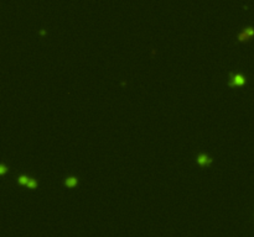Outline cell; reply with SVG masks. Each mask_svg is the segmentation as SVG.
Returning a JSON list of instances; mask_svg holds the SVG:
<instances>
[{"instance_id":"cell-1","label":"cell","mask_w":254,"mask_h":237,"mask_svg":"<svg viewBox=\"0 0 254 237\" xmlns=\"http://www.w3.org/2000/svg\"><path fill=\"white\" fill-rule=\"evenodd\" d=\"M253 33H254V29H253V27L252 26H247V27H244L243 31H242L239 35H238V40H244V38L249 37Z\"/></svg>"},{"instance_id":"cell-2","label":"cell","mask_w":254,"mask_h":237,"mask_svg":"<svg viewBox=\"0 0 254 237\" xmlns=\"http://www.w3.org/2000/svg\"><path fill=\"white\" fill-rule=\"evenodd\" d=\"M243 83H244V77L241 73H236L232 77V80H230V84H234V85H239V84H243Z\"/></svg>"},{"instance_id":"cell-3","label":"cell","mask_w":254,"mask_h":237,"mask_svg":"<svg viewBox=\"0 0 254 237\" xmlns=\"http://www.w3.org/2000/svg\"><path fill=\"white\" fill-rule=\"evenodd\" d=\"M197 162L200 164H206V163H208V162H211V158L207 155H205V153H200V155L197 156Z\"/></svg>"},{"instance_id":"cell-4","label":"cell","mask_w":254,"mask_h":237,"mask_svg":"<svg viewBox=\"0 0 254 237\" xmlns=\"http://www.w3.org/2000/svg\"><path fill=\"white\" fill-rule=\"evenodd\" d=\"M65 183H66V185H68V187H73V185L77 184V178L73 177V175H69V177L66 178Z\"/></svg>"},{"instance_id":"cell-5","label":"cell","mask_w":254,"mask_h":237,"mask_svg":"<svg viewBox=\"0 0 254 237\" xmlns=\"http://www.w3.org/2000/svg\"><path fill=\"white\" fill-rule=\"evenodd\" d=\"M29 179H30V178H29V177H26V175H24V174H21L20 177L18 178L19 183H25V184L27 183V181H29Z\"/></svg>"},{"instance_id":"cell-6","label":"cell","mask_w":254,"mask_h":237,"mask_svg":"<svg viewBox=\"0 0 254 237\" xmlns=\"http://www.w3.org/2000/svg\"><path fill=\"white\" fill-rule=\"evenodd\" d=\"M36 184H37V183H36V180L31 179V178L29 179V181H27V183H26V185H27V187H29V188H35V187H36Z\"/></svg>"},{"instance_id":"cell-7","label":"cell","mask_w":254,"mask_h":237,"mask_svg":"<svg viewBox=\"0 0 254 237\" xmlns=\"http://www.w3.org/2000/svg\"><path fill=\"white\" fill-rule=\"evenodd\" d=\"M5 169H6V168H5V164H4V163L0 164V172H1V173L5 172Z\"/></svg>"}]
</instances>
